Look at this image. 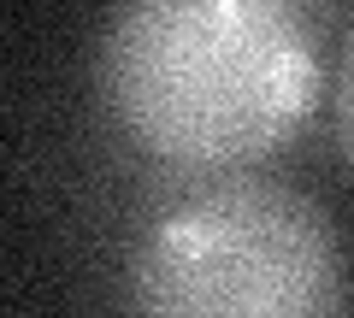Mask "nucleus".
<instances>
[{
    "label": "nucleus",
    "instance_id": "obj_3",
    "mask_svg": "<svg viewBox=\"0 0 354 318\" xmlns=\"http://www.w3.org/2000/svg\"><path fill=\"white\" fill-rule=\"evenodd\" d=\"M283 6H290L313 36H319V30H337V36H342V12H348V0H283Z\"/></svg>",
    "mask_w": 354,
    "mask_h": 318
},
{
    "label": "nucleus",
    "instance_id": "obj_2",
    "mask_svg": "<svg viewBox=\"0 0 354 318\" xmlns=\"http://www.w3.org/2000/svg\"><path fill=\"white\" fill-rule=\"evenodd\" d=\"M130 301L136 318H342V236L290 183L177 177L130 254Z\"/></svg>",
    "mask_w": 354,
    "mask_h": 318
},
{
    "label": "nucleus",
    "instance_id": "obj_1",
    "mask_svg": "<svg viewBox=\"0 0 354 318\" xmlns=\"http://www.w3.org/2000/svg\"><path fill=\"white\" fill-rule=\"evenodd\" d=\"M319 36L283 0H118L95 89L118 136L171 177H230L307 130Z\"/></svg>",
    "mask_w": 354,
    "mask_h": 318
}]
</instances>
